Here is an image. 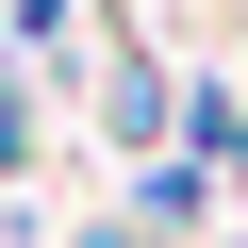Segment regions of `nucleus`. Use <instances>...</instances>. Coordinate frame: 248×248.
I'll use <instances>...</instances> for the list:
<instances>
[{"mask_svg":"<svg viewBox=\"0 0 248 248\" xmlns=\"http://www.w3.org/2000/svg\"><path fill=\"white\" fill-rule=\"evenodd\" d=\"M33 99H50V83L0 50V182H33V166H50V116H33Z\"/></svg>","mask_w":248,"mask_h":248,"instance_id":"nucleus-3","label":"nucleus"},{"mask_svg":"<svg viewBox=\"0 0 248 248\" xmlns=\"http://www.w3.org/2000/svg\"><path fill=\"white\" fill-rule=\"evenodd\" d=\"M66 248H149V232H133V215H83V232H66Z\"/></svg>","mask_w":248,"mask_h":248,"instance_id":"nucleus-4","label":"nucleus"},{"mask_svg":"<svg viewBox=\"0 0 248 248\" xmlns=\"http://www.w3.org/2000/svg\"><path fill=\"white\" fill-rule=\"evenodd\" d=\"M215 199H232V182H215L199 149H149V166H133V232H149V248H166V232H199Z\"/></svg>","mask_w":248,"mask_h":248,"instance_id":"nucleus-2","label":"nucleus"},{"mask_svg":"<svg viewBox=\"0 0 248 248\" xmlns=\"http://www.w3.org/2000/svg\"><path fill=\"white\" fill-rule=\"evenodd\" d=\"M83 99H99V149H133V166H149V149L182 133V83H166V66L133 50V33H99V66H83Z\"/></svg>","mask_w":248,"mask_h":248,"instance_id":"nucleus-1","label":"nucleus"}]
</instances>
